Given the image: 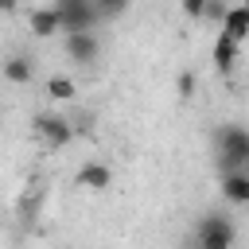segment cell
<instances>
[{
    "instance_id": "cell-12",
    "label": "cell",
    "mask_w": 249,
    "mask_h": 249,
    "mask_svg": "<svg viewBox=\"0 0 249 249\" xmlns=\"http://www.w3.org/2000/svg\"><path fill=\"white\" fill-rule=\"evenodd\" d=\"M47 97H51V101H74V97H78L74 78H62V74L47 78Z\"/></svg>"
},
{
    "instance_id": "cell-15",
    "label": "cell",
    "mask_w": 249,
    "mask_h": 249,
    "mask_svg": "<svg viewBox=\"0 0 249 249\" xmlns=\"http://www.w3.org/2000/svg\"><path fill=\"white\" fill-rule=\"evenodd\" d=\"M202 8H206V0H183V16L187 19H202Z\"/></svg>"
},
{
    "instance_id": "cell-10",
    "label": "cell",
    "mask_w": 249,
    "mask_h": 249,
    "mask_svg": "<svg viewBox=\"0 0 249 249\" xmlns=\"http://www.w3.org/2000/svg\"><path fill=\"white\" fill-rule=\"evenodd\" d=\"M74 183L78 187H86V191H109V183H113V171L105 167V163H82L78 167V175H74Z\"/></svg>"
},
{
    "instance_id": "cell-8",
    "label": "cell",
    "mask_w": 249,
    "mask_h": 249,
    "mask_svg": "<svg viewBox=\"0 0 249 249\" xmlns=\"http://www.w3.org/2000/svg\"><path fill=\"white\" fill-rule=\"evenodd\" d=\"M222 198L233 206H249V163L222 175Z\"/></svg>"
},
{
    "instance_id": "cell-7",
    "label": "cell",
    "mask_w": 249,
    "mask_h": 249,
    "mask_svg": "<svg viewBox=\"0 0 249 249\" xmlns=\"http://www.w3.org/2000/svg\"><path fill=\"white\" fill-rule=\"evenodd\" d=\"M27 31H31L35 39H51V35H58V31H62V16H58V8H54V4H47V8H31V12H27Z\"/></svg>"
},
{
    "instance_id": "cell-3",
    "label": "cell",
    "mask_w": 249,
    "mask_h": 249,
    "mask_svg": "<svg viewBox=\"0 0 249 249\" xmlns=\"http://www.w3.org/2000/svg\"><path fill=\"white\" fill-rule=\"evenodd\" d=\"M195 241H198L202 249H230V245L237 241V230H233L230 214H206V218L198 222Z\"/></svg>"
},
{
    "instance_id": "cell-17",
    "label": "cell",
    "mask_w": 249,
    "mask_h": 249,
    "mask_svg": "<svg viewBox=\"0 0 249 249\" xmlns=\"http://www.w3.org/2000/svg\"><path fill=\"white\" fill-rule=\"evenodd\" d=\"M19 8V0H0V12H16Z\"/></svg>"
},
{
    "instance_id": "cell-9",
    "label": "cell",
    "mask_w": 249,
    "mask_h": 249,
    "mask_svg": "<svg viewBox=\"0 0 249 249\" xmlns=\"http://www.w3.org/2000/svg\"><path fill=\"white\" fill-rule=\"evenodd\" d=\"M0 74H4V82H12V86H27V82L35 78V58H31V54H8V58L0 62Z\"/></svg>"
},
{
    "instance_id": "cell-16",
    "label": "cell",
    "mask_w": 249,
    "mask_h": 249,
    "mask_svg": "<svg viewBox=\"0 0 249 249\" xmlns=\"http://www.w3.org/2000/svg\"><path fill=\"white\" fill-rule=\"evenodd\" d=\"M179 97H195V74H179Z\"/></svg>"
},
{
    "instance_id": "cell-11",
    "label": "cell",
    "mask_w": 249,
    "mask_h": 249,
    "mask_svg": "<svg viewBox=\"0 0 249 249\" xmlns=\"http://www.w3.org/2000/svg\"><path fill=\"white\" fill-rule=\"evenodd\" d=\"M222 31L245 47V39H249V0H245V4H230L226 19H222Z\"/></svg>"
},
{
    "instance_id": "cell-13",
    "label": "cell",
    "mask_w": 249,
    "mask_h": 249,
    "mask_svg": "<svg viewBox=\"0 0 249 249\" xmlns=\"http://www.w3.org/2000/svg\"><path fill=\"white\" fill-rule=\"evenodd\" d=\"M226 12H230V0H206V8H202V19H206V23H218V27H222Z\"/></svg>"
},
{
    "instance_id": "cell-14",
    "label": "cell",
    "mask_w": 249,
    "mask_h": 249,
    "mask_svg": "<svg viewBox=\"0 0 249 249\" xmlns=\"http://www.w3.org/2000/svg\"><path fill=\"white\" fill-rule=\"evenodd\" d=\"M93 8H97L101 19H117V16L128 8V0H93Z\"/></svg>"
},
{
    "instance_id": "cell-5",
    "label": "cell",
    "mask_w": 249,
    "mask_h": 249,
    "mask_svg": "<svg viewBox=\"0 0 249 249\" xmlns=\"http://www.w3.org/2000/svg\"><path fill=\"white\" fill-rule=\"evenodd\" d=\"M58 16H62V31H78V27H93L101 16L93 8V0H54Z\"/></svg>"
},
{
    "instance_id": "cell-6",
    "label": "cell",
    "mask_w": 249,
    "mask_h": 249,
    "mask_svg": "<svg viewBox=\"0 0 249 249\" xmlns=\"http://www.w3.org/2000/svg\"><path fill=\"white\" fill-rule=\"evenodd\" d=\"M210 58H214V70H218L222 78H230L233 66H237V58H241V43L230 39L226 31H218V39H214V47H210Z\"/></svg>"
},
{
    "instance_id": "cell-2",
    "label": "cell",
    "mask_w": 249,
    "mask_h": 249,
    "mask_svg": "<svg viewBox=\"0 0 249 249\" xmlns=\"http://www.w3.org/2000/svg\"><path fill=\"white\" fill-rule=\"evenodd\" d=\"M31 132H35L47 148H66L78 128H74L70 117H62V113H39V117L31 121Z\"/></svg>"
},
{
    "instance_id": "cell-4",
    "label": "cell",
    "mask_w": 249,
    "mask_h": 249,
    "mask_svg": "<svg viewBox=\"0 0 249 249\" xmlns=\"http://www.w3.org/2000/svg\"><path fill=\"white\" fill-rule=\"evenodd\" d=\"M62 51H66L70 62H78V66H93L97 54H101V43H97L93 27H78V31H66V35H62Z\"/></svg>"
},
{
    "instance_id": "cell-1",
    "label": "cell",
    "mask_w": 249,
    "mask_h": 249,
    "mask_svg": "<svg viewBox=\"0 0 249 249\" xmlns=\"http://www.w3.org/2000/svg\"><path fill=\"white\" fill-rule=\"evenodd\" d=\"M214 140H218V171H222V175L249 163V128H241V124H222Z\"/></svg>"
}]
</instances>
